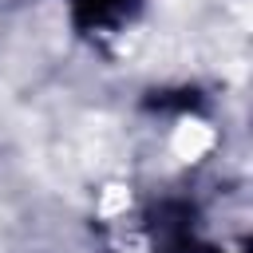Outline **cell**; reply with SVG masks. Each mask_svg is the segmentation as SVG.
<instances>
[{
  "label": "cell",
  "mask_w": 253,
  "mask_h": 253,
  "mask_svg": "<svg viewBox=\"0 0 253 253\" xmlns=\"http://www.w3.org/2000/svg\"><path fill=\"white\" fill-rule=\"evenodd\" d=\"M142 4H146V0H67V12H71L75 32L103 40V36L126 32V28L138 20Z\"/></svg>",
  "instance_id": "cell-2"
},
{
  "label": "cell",
  "mask_w": 253,
  "mask_h": 253,
  "mask_svg": "<svg viewBox=\"0 0 253 253\" xmlns=\"http://www.w3.org/2000/svg\"><path fill=\"white\" fill-rule=\"evenodd\" d=\"M206 253H213V249H206Z\"/></svg>",
  "instance_id": "cell-3"
},
{
  "label": "cell",
  "mask_w": 253,
  "mask_h": 253,
  "mask_svg": "<svg viewBox=\"0 0 253 253\" xmlns=\"http://www.w3.org/2000/svg\"><path fill=\"white\" fill-rule=\"evenodd\" d=\"M150 253H206L190 202L166 198L150 210Z\"/></svg>",
  "instance_id": "cell-1"
}]
</instances>
